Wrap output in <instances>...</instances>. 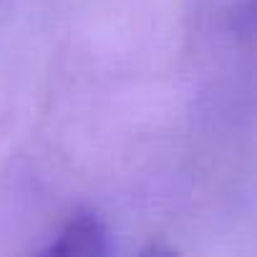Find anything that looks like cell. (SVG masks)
<instances>
[{"label": "cell", "instance_id": "6da1fadb", "mask_svg": "<svg viewBox=\"0 0 257 257\" xmlns=\"http://www.w3.org/2000/svg\"><path fill=\"white\" fill-rule=\"evenodd\" d=\"M108 229L96 214L73 217L58 239L48 247V254H108Z\"/></svg>", "mask_w": 257, "mask_h": 257}]
</instances>
